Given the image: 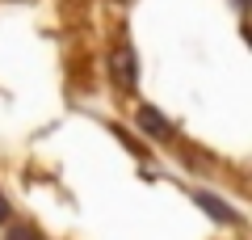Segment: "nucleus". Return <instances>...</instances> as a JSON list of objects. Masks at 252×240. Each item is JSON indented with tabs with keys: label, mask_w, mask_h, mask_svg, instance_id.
Returning a JSON list of instances; mask_svg holds the SVG:
<instances>
[{
	"label": "nucleus",
	"mask_w": 252,
	"mask_h": 240,
	"mask_svg": "<svg viewBox=\"0 0 252 240\" xmlns=\"http://www.w3.org/2000/svg\"><path fill=\"white\" fill-rule=\"evenodd\" d=\"M193 202H198L202 211L210 215V219H219V223H240L235 206H231V202H223V198H215V194H206V190H198V194H193Z\"/></svg>",
	"instance_id": "nucleus-2"
},
{
	"label": "nucleus",
	"mask_w": 252,
	"mask_h": 240,
	"mask_svg": "<svg viewBox=\"0 0 252 240\" xmlns=\"http://www.w3.org/2000/svg\"><path fill=\"white\" fill-rule=\"evenodd\" d=\"M109 76H114V84L122 93H135L139 89V55L130 42H118L114 51H109Z\"/></svg>",
	"instance_id": "nucleus-1"
},
{
	"label": "nucleus",
	"mask_w": 252,
	"mask_h": 240,
	"mask_svg": "<svg viewBox=\"0 0 252 240\" xmlns=\"http://www.w3.org/2000/svg\"><path fill=\"white\" fill-rule=\"evenodd\" d=\"M139 131L152 135V139H172V122H168L156 106H143V110H139Z\"/></svg>",
	"instance_id": "nucleus-3"
},
{
	"label": "nucleus",
	"mask_w": 252,
	"mask_h": 240,
	"mask_svg": "<svg viewBox=\"0 0 252 240\" xmlns=\"http://www.w3.org/2000/svg\"><path fill=\"white\" fill-rule=\"evenodd\" d=\"M4 240H42V232H38L34 223H26V219H21V223H13V228L4 232Z\"/></svg>",
	"instance_id": "nucleus-4"
},
{
	"label": "nucleus",
	"mask_w": 252,
	"mask_h": 240,
	"mask_svg": "<svg viewBox=\"0 0 252 240\" xmlns=\"http://www.w3.org/2000/svg\"><path fill=\"white\" fill-rule=\"evenodd\" d=\"M9 215H13V206H9V198L0 194V228H4V223H9Z\"/></svg>",
	"instance_id": "nucleus-5"
}]
</instances>
